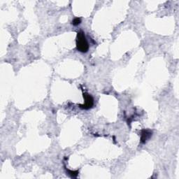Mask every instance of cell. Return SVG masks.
I'll use <instances>...</instances> for the list:
<instances>
[{
	"instance_id": "6da1fadb",
	"label": "cell",
	"mask_w": 179,
	"mask_h": 179,
	"mask_svg": "<svg viewBox=\"0 0 179 179\" xmlns=\"http://www.w3.org/2000/svg\"><path fill=\"white\" fill-rule=\"evenodd\" d=\"M76 48L78 51L85 53L89 50V44H88L85 33L83 31H79L77 33L76 40Z\"/></svg>"
},
{
	"instance_id": "7a4b0ae2",
	"label": "cell",
	"mask_w": 179,
	"mask_h": 179,
	"mask_svg": "<svg viewBox=\"0 0 179 179\" xmlns=\"http://www.w3.org/2000/svg\"><path fill=\"white\" fill-rule=\"evenodd\" d=\"M83 98H84L85 102L83 104H80L79 107L81 109L84 110H88L92 109L94 106V99L91 95L88 92H83Z\"/></svg>"
},
{
	"instance_id": "3957f363",
	"label": "cell",
	"mask_w": 179,
	"mask_h": 179,
	"mask_svg": "<svg viewBox=\"0 0 179 179\" xmlns=\"http://www.w3.org/2000/svg\"><path fill=\"white\" fill-rule=\"evenodd\" d=\"M152 137V132L149 130H143L141 131V142L142 144L146 142L148 139H149Z\"/></svg>"
},
{
	"instance_id": "277c9868",
	"label": "cell",
	"mask_w": 179,
	"mask_h": 179,
	"mask_svg": "<svg viewBox=\"0 0 179 179\" xmlns=\"http://www.w3.org/2000/svg\"><path fill=\"white\" fill-rule=\"evenodd\" d=\"M66 172L70 175L71 178H76L78 174V171H70L69 169H66Z\"/></svg>"
},
{
	"instance_id": "5b68a950",
	"label": "cell",
	"mask_w": 179,
	"mask_h": 179,
	"mask_svg": "<svg viewBox=\"0 0 179 179\" xmlns=\"http://www.w3.org/2000/svg\"><path fill=\"white\" fill-rule=\"evenodd\" d=\"M81 23V19L80 18H76L71 22V24L74 26H77Z\"/></svg>"
}]
</instances>
